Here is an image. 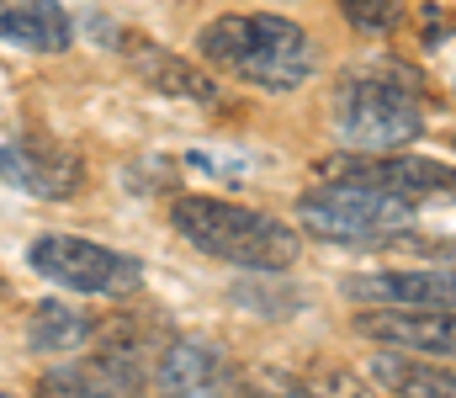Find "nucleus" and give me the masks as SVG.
Instances as JSON below:
<instances>
[{"label": "nucleus", "mask_w": 456, "mask_h": 398, "mask_svg": "<svg viewBox=\"0 0 456 398\" xmlns=\"http://www.w3.org/2000/svg\"><path fill=\"white\" fill-rule=\"evenodd\" d=\"M197 64L255 91H297L319 75V43L276 11H224L197 32Z\"/></svg>", "instance_id": "nucleus-1"}, {"label": "nucleus", "mask_w": 456, "mask_h": 398, "mask_svg": "<svg viewBox=\"0 0 456 398\" xmlns=\"http://www.w3.org/2000/svg\"><path fill=\"white\" fill-rule=\"evenodd\" d=\"M170 229L213 256L224 265H239V271H260V276H276V271H292L297 256H303V234L260 207H244V202H224V197H175L170 202Z\"/></svg>", "instance_id": "nucleus-2"}, {"label": "nucleus", "mask_w": 456, "mask_h": 398, "mask_svg": "<svg viewBox=\"0 0 456 398\" xmlns=\"http://www.w3.org/2000/svg\"><path fill=\"white\" fill-rule=\"evenodd\" d=\"M335 133L350 154H393L425 133L419 80L398 64L350 69L335 85Z\"/></svg>", "instance_id": "nucleus-3"}, {"label": "nucleus", "mask_w": 456, "mask_h": 398, "mask_svg": "<svg viewBox=\"0 0 456 398\" xmlns=\"http://www.w3.org/2000/svg\"><path fill=\"white\" fill-rule=\"evenodd\" d=\"M165 345L170 340H165L159 319L122 313L91 356H69L64 367L43 372L37 398H143Z\"/></svg>", "instance_id": "nucleus-4"}, {"label": "nucleus", "mask_w": 456, "mask_h": 398, "mask_svg": "<svg viewBox=\"0 0 456 398\" xmlns=\"http://www.w3.org/2000/svg\"><path fill=\"white\" fill-rule=\"evenodd\" d=\"M297 229L345 250H398L414 234V202L350 181H319L297 197Z\"/></svg>", "instance_id": "nucleus-5"}, {"label": "nucleus", "mask_w": 456, "mask_h": 398, "mask_svg": "<svg viewBox=\"0 0 456 398\" xmlns=\"http://www.w3.org/2000/svg\"><path fill=\"white\" fill-rule=\"evenodd\" d=\"M27 265L64 287V292H80V297H133L143 287V265L133 256H122L112 245H96V240H80V234H43L32 240Z\"/></svg>", "instance_id": "nucleus-6"}, {"label": "nucleus", "mask_w": 456, "mask_h": 398, "mask_svg": "<svg viewBox=\"0 0 456 398\" xmlns=\"http://www.w3.org/2000/svg\"><path fill=\"white\" fill-rule=\"evenodd\" d=\"M319 181H350V186H371L382 197H398V202H456V165L446 159H430V154H409V149H393V154H330L319 159Z\"/></svg>", "instance_id": "nucleus-7"}, {"label": "nucleus", "mask_w": 456, "mask_h": 398, "mask_svg": "<svg viewBox=\"0 0 456 398\" xmlns=\"http://www.w3.org/2000/svg\"><path fill=\"white\" fill-rule=\"evenodd\" d=\"M345 297L366 308H446L456 313V265L414 261V265H377L345 276Z\"/></svg>", "instance_id": "nucleus-8"}, {"label": "nucleus", "mask_w": 456, "mask_h": 398, "mask_svg": "<svg viewBox=\"0 0 456 398\" xmlns=\"http://www.w3.org/2000/svg\"><path fill=\"white\" fill-rule=\"evenodd\" d=\"M159 398H233L239 388V367L228 361V351L208 335H181L159 351L154 367Z\"/></svg>", "instance_id": "nucleus-9"}, {"label": "nucleus", "mask_w": 456, "mask_h": 398, "mask_svg": "<svg viewBox=\"0 0 456 398\" xmlns=\"http://www.w3.org/2000/svg\"><path fill=\"white\" fill-rule=\"evenodd\" d=\"M355 335H366L382 351L456 361V313H446V308H366V313H355Z\"/></svg>", "instance_id": "nucleus-10"}, {"label": "nucleus", "mask_w": 456, "mask_h": 398, "mask_svg": "<svg viewBox=\"0 0 456 398\" xmlns=\"http://www.w3.org/2000/svg\"><path fill=\"white\" fill-rule=\"evenodd\" d=\"M122 59L127 69L165 102H197V107H218L224 102V85L213 80V69H202L197 59H181L175 48L165 43H149V37H127L122 43Z\"/></svg>", "instance_id": "nucleus-11"}, {"label": "nucleus", "mask_w": 456, "mask_h": 398, "mask_svg": "<svg viewBox=\"0 0 456 398\" xmlns=\"http://www.w3.org/2000/svg\"><path fill=\"white\" fill-rule=\"evenodd\" d=\"M0 175H11L27 197L64 202V197H75V191H80L86 165H80L69 149L48 143V138H16V143H5V149H0Z\"/></svg>", "instance_id": "nucleus-12"}, {"label": "nucleus", "mask_w": 456, "mask_h": 398, "mask_svg": "<svg viewBox=\"0 0 456 398\" xmlns=\"http://www.w3.org/2000/svg\"><path fill=\"white\" fill-rule=\"evenodd\" d=\"M0 37L32 53H64L75 27L59 0H0Z\"/></svg>", "instance_id": "nucleus-13"}, {"label": "nucleus", "mask_w": 456, "mask_h": 398, "mask_svg": "<svg viewBox=\"0 0 456 398\" xmlns=\"http://www.w3.org/2000/svg\"><path fill=\"white\" fill-rule=\"evenodd\" d=\"M371 378L393 398H456V372L446 361H425L409 351H377Z\"/></svg>", "instance_id": "nucleus-14"}, {"label": "nucleus", "mask_w": 456, "mask_h": 398, "mask_svg": "<svg viewBox=\"0 0 456 398\" xmlns=\"http://www.w3.org/2000/svg\"><path fill=\"white\" fill-rule=\"evenodd\" d=\"M86 340H96V319L69 303H37L27 313V345L43 356H75Z\"/></svg>", "instance_id": "nucleus-15"}, {"label": "nucleus", "mask_w": 456, "mask_h": 398, "mask_svg": "<svg viewBox=\"0 0 456 398\" xmlns=\"http://www.w3.org/2000/svg\"><path fill=\"white\" fill-rule=\"evenodd\" d=\"M233 398H319L314 378L287 372V367H239Z\"/></svg>", "instance_id": "nucleus-16"}, {"label": "nucleus", "mask_w": 456, "mask_h": 398, "mask_svg": "<svg viewBox=\"0 0 456 398\" xmlns=\"http://www.w3.org/2000/svg\"><path fill=\"white\" fill-rule=\"evenodd\" d=\"M345 16V27L350 32H366V37H387V32H398L403 27V0H335Z\"/></svg>", "instance_id": "nucleus-17"}, {"label": "nucleus", "mask_w": 456, "mask_h": 398, "mask_svg": "<svg viewBox=\"0 0 456 398\" xmlns=\"http://www.w3.org/2000/svg\"><path fill=\"white\" fill-rule=\"evenodd\" d=\"M308 378H314L319 398H377V388H371L366 378H355V372H345V367H324V372H308Z\"/></svg>", "instance_id": "nucleus-18"}, {"label": "nucleus", "mask_w": 456, "mask_h": 398, "mask_svg": "<svg viewBox=\"0 0 456 398\" xmlns=\"http://www.w3.org/2000/svg\"><path fill=\"white\" fill-rule=\"evenodd\" d=\"M452 149H456V133H452Z\"/></svg>", "instance_id": "nucleus-19"}, {"label": "nucleus", "mask_w": 456, "mask_h": 398, "mask_svg": "<svg viewBox=\"0 0 456 398\" xmlns=\"http://www.w3.org/2000/svg\"><path fill=\"white\" fill-rule=\"evenodd\" d=\"M0 398H11V394H0Z\"/></svg>", "instance_id": "nucleus-20"}]
</instances>
